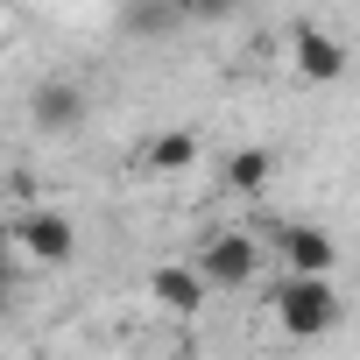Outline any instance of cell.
<instances>
[{"label":"cell","mask_w":360,"mask_h":360,"mask_svg":"<svg viewBox=\"0 0 360 360\" xmlns=\"http://www.w3.org/2000/svg\"><path fill=\"white\" fill-rule=\"evenodd\" d=\"M269 176H276V148H262V141L226 148V191H233V198H262Z\"/></svg>","instance_id":"ba28073f"},{"label":"cell","mask_w":360,"mask_h":360,"mask_svg":"<svg viewBox=\"0 0 360 360\" xmlns=\"http://www.w3.org/2000/svg\"><path fill=\"white\" fill-rule=\"evenodd\" d=\"M198 269H205L212 290H248V283L262 276V240H255V233H212V240L198 248Z\"/></svg>","instance_id":"5b68a950"},{"label":"cell","mask_w":360,"mask_h":360,"mask_svg":"<svg viewBox=\"0 0 360 360\" xmlns=\"http://www.w3.org/2000/svg\"><path fill=\"white\" fill-rule=\"evenodd\" d=\"M191 162H198V134L191 127H169V134L148 141V169H191Z\"/></svg>","instance_id":"9c48e42d"},{"label":"cell","mask_w":360,"mask_h":360,"mask_svg":"<svg viewBox=\"0 0 360 360\" xmlns=\"http://www.w3.org/2000/svg\"><path fill=\"white\" fill-rule=\"evenodd\" d=\"M176 15H184V22H233L240 0H176Z\"/></svg>","instance_id":"30bf717a"},{"label":"cell","mask_w":360,"mask_h":360,"mask_svg":"<svg viewBox=\"0 0 360 360\" xmlns=\"http://www.w3.org/2000/svg\"><path fill=\"white\" fill-rule=\"evenodd\" d=\"M269 311H276V325H283L290 339H325V332L346 325V297H339V283H325V276H283L276 297H269Z\"/></svg>","instance_id":"6da1fadb"},{"label":"cell","mask_w":360,"mask_h":360,"mask_svg":"<svg viewBox=\"0 0 360 360\" xmlns=\"http://www.w3.org/2000/svg\"><path fill=\"white\" fill-rule=\"evenodd\" d=\"M269 255L283 262V276H339V240L325 233V226H311V219H283L276 226V240H269Z\"/></svg>","instance_id":"7a4b0ae2"},{"label":"cell","mask_w":360,"mask_h":360,"mask_svg":"<svg viewBox=\"0 0 360 360\" xmlns=\"http://www.w3.org/2000/svg\"><path fill=\"white\" fill-rule=\"evenodd\" d=\"M15 248H22V262H36V269H64V262H78V226H71L57 205H36V212L15 219Z\"/></svg>","instance_id":"3957f363"},{"label":"cell","mask_w":360,"mask_h":360,"mask_svg":"<svg viewBox=\"0 0 360 360\" xmlns=\"http://www.w3.org/2000/svg\"><path fill=\"white\" fill-rule=\"evenodd\" d=\"M148 297H155L169 318H198V311H205V297H212V283H205V269H198V262H169V269H155V276H148Z\"/></svg>","instance_id":"8992f818"},{"label":"cell","mask_w":360,"mask_h":360,"mask_svg":"<svg viewBox=\"0 0 360 360\" xmlns=\"http://www.w3.org/2000/svg\"><path fill=\"white\" fill-rule=\"evenodd\" d=\"M283 43H290V71H297L304 85H339V78H346V64H353V57H346V43H339L332 29H318V22H297Z\"/></svg>","instance_id":"277c9868"},{"label":"cell","mask_w":360,"mask_h":360,"mask_svg":"<svg viewBox=\"0 0 360 360\" xmlns=\"http://www.w3.org/2000/svg\"><path fill=\"white\" fill-rule=\"evenodd\" d=\"M29 120H36L43 134H78V127H85V92H78L71 78H50V85H36Z\"/></svg>","instance_id":"52a82bcc"}]
</instances>
